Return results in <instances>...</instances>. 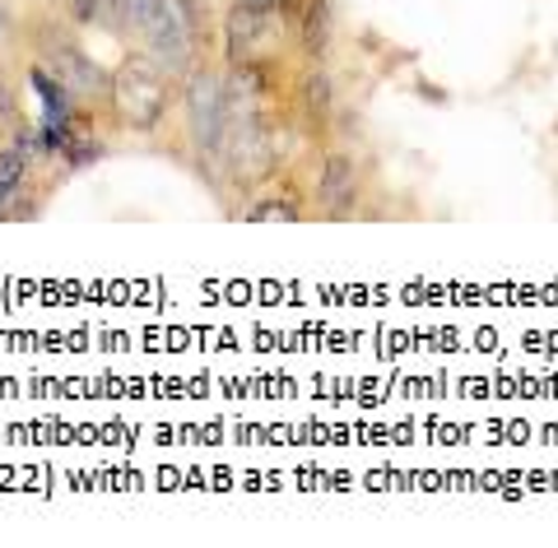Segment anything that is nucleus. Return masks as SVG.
<instances>
[{"mask_svg":"<svg viewBox=\"0 0 558 548\" xmlns=\"http://www.w3.org/2000/svg\"><path fill=\"white\" fill-rule=\"evenodd\" d=\"M33 163H38V154H33V145H10L0 149V200L10 196V191H20L28 176H33Z\"/></svg>","mask_w":558,"mask_h":548,"instance_id":"9","label":"nucleus"},{"mask_svg":"<svg viewBox=\"0 0 558 548\" xmlns=\"http://www.w3.org/2000/svg\"><path fill=\"white\" fill-rule=\"evenodd\" d=\"M178 108L186 117L191 158L205 172V182L223 191V135H229V98H223V75L215 65L196 61L178 84Z\"/></svg>","mask_w":558,"mask_h":548,"instance_id":"1","label":"nucleus"},{"mask_svg":"<svg viewBox=\"0 0 558 548\" xmlns=\"http://www.w3.org/2000/svg\"><path fill=\"white\" fill-rule=\"evenodd\" d=\"M24 33H28L33 61H38L47 75H57L80 108H94V112H102L112 121V75L108 70H102L89 51L70 38L57 20H28Z\"/></svg>","mask_w":558,"mask_h":548,"instance_id":"3","label":"nucleus"},{"mask_svg":"<svg viewBox=\"0 0 558 548\" xmlns=\"http://www.w3.org/2000/svg\"><path fill=\"white\" fill-rule=\"evenodd\" d=\"M242 219H247V223H303L307 219V205H303L299 191L279 186V191L256 196L247 209H242Z\"/></svg>","mask_w":558,"mask_h":548,"instance_id":"8","label":"nucleus"},{"mask_svg":"<svg viewBox=\"0 0 558 548\" xmlns=\"http://www.w3.org/2000/svg\"><path fill=\"white\" fill-rule=\"evenodd\" d=\"M178 75L149 57V51H126L112 70V126L131 135H154L178 108Z\"/></svg>","mask_w":558,"mask_h":548,"instance_id":"2","label":"nucleus"},{"mask_svg":"<svg viewBox=\"0 0 558 548\" xmlns=\"http://www.w3.org/2000/svg\"><path fill=\"white\" fill-rule=\"evenodd\" d=\"M363 200V158L354 149H330L317 172V205L326 219H349Z\"/></svg>","mask_w":558,"mask_h":548,"instance_id":"5","label":"nucleus"},{"mask_svg":"<svg viewBox=\"0 0 558 548\" xmlns=\"http://www.w3.org/2000/svg\"><path fill=\"white\" fill-rule=\"evenodd\" d=\"M102 154H108V149H102V139H94L89 131H75V135L65 139V149H61V163L70 172H84V168H94Z\"/></svg>","mask_w":558,"mask_h":548,"instance_id":"10","label":"nucleus"},{"mask_svg":"<svg viewBox=\"0 0 558 548\" xmlns=\"http://www.w3.org/2000/svg\"><path fill=\"white\" fill-rule=\"evenodd\" d=\"M293 33H299V51L307 65H326L330 47H336V10H330V0H307L299 24H293Z\"/></svg>","mask_w":558,"mask_h":548,"instance_id":"7","label":"nucleus"},{"mask_svg":"<svg viewBox=\"0 0 558 548\" xmlns=\"http://www.w3.org/2000/svg\"><path fill=\"white\" fill-rule=\"evenodd\" d=\"M293 94H299V112L303 121L317 135L330 131V117H336V84H330V70L326 65H307L299 84H293Z\"/></svg>","mask_w":558,"mask_h":548,"instance_id":"6","label":"nucleus"},{"mask_svg":"<svg viewBox=\"0 0 558 548\" xmlns=\"http://www.w3.org/2000/svg\"><path fill=\"white\" fill-rule=\"evenodd\" d=\"M10 38H14V14H10V5H0V47Z\"/></svg>","mask_w":558,"mask_h":548,"instance_id":"12","label":"nucleus"},{"mask_svg":"<svg viewBox=\"0 0 558 548\" xmlns=\"http://www.w3.org/2000/svg\"><path fill=\"white\" fill-rule=\"evenodd\" d=\"M279 14L256 5V0H233L229 10L219 14V47H223V61L238 65L247 57H260V47H266V38L275 33Z\"/></svg>","mask_w":558,"mask_h":548,"instance_id":"4","label":"nucleus"},{"mask_svg":"<svg viewBox=\"0 0 558 548\" xmlns=\"http://www.w3.org/2000/svg\"><path fill=\"white\" fill-rule=\"evenodd\" d=\"M61 14L75 28H94V24H108V5L102 0H61Z\"/></svg>","mask_w":558,"mask_h":548,"instance_id":"11","label":"nucleus"}]
</instances>
